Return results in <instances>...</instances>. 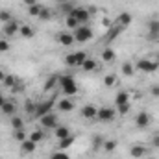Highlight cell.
I'll use <instances>...</instances> for the list:
<instances>
[{
  "label": "cell",
  "mask_w": 159,
  "mask_h": 159,
  "mask_svg": "<svg viewBox=\"0 0 159 159\" xmlns=\"http://www.w3.org/2000/svg\"><path fill=\"white\" fill-rule=\"evenodd\" d=\"M122 30H124V28H120L119 24H111V26H109V30H107V34H106V37H104V43L113 41L120 34V32H122Z\"/></svg>",
  "instance_id": "17"
},
{
  "label": "cell",
  "mask_w": 159,
  "mask_h": 159,
  "mask_svg": "<svg viewBox=\"0 0 159 159\" xmlns=\"http://www.w3.org/2000/svg\"><path fill=\"white\" fill-rule=\"evenodd\" d=\"M52 107H54V100H52V98H50V100H44V102H39V104L35 106V113H34V117H35V119L44 117L46 113L52 111Z\"/></svg>",
  "instance_id": "6"
},
{
  "label": "cell",
  "mask_w": 159,
  "mask_h": 159,
  "mask_svg": "<svg viewBox=\"0 0 159 159\" xmlns=\"http://www.w3.org/2000/svg\"><path fill=\"white\" fill-rule=\"evenodd\" d=\"M120 70H122L124 76H133V72H135V65H133L131 61H124L122 67H120Z\"/></svg>",
  "instance_id": "23"
},
{
  "label": "cell",
  "mask_w": 159,
  "mask_h": 159,
  "mask_svg": "<svg viewBox=\"0 0 159 159\" xmlns=\"http://www.w3.org/2000/svg\"><path fill=\"white\" fill-rule=\"evenodd\" d=\"M35 148H37V143H34V141H30V139H26V141H22V143H20V152H22L24 156L34 154V152H35Z\"/></svg>",
  "instance_id": "16"
},
{
  "label": "cell",
  "mask_w": 159,
  "mask_h": 159,
  "mask_svg": "<svg viewBox=\"0 0 159 159\" xmlns=\"http://www.w3.org/2000/svg\"><path fill=\"white\" fill-rule=\"evenodd\" d=\"M148 159H156V157H148Z\"/></svg>",
  "instance_id": "53"
},
{
  "label": "cell",
  "mask_w": 159,
  "mask_h": 159,
  "mask_svg": "<svg viewBox=\"0 0 159 159\" xmlns=\"http://www.w3.org/2000/svg\"><path fill=\"white\" fill-rule=\"evenodd\" d=\"M43 7H44V6H43V4H39V2H37L35 6H30V7H28V15H30V17L39 19V13H41V9H43Z\"/></svg>",
  "instance_id": "26"
},
{
  "label": "cell",
  "mask_w": 159,
  "mask_h": 159,
  "mask_svg": "<svg viewBox=\"0 0 159 159\" xmlns=\"http://www.w3.org/2000/svg\"><path fill=\"white\" fill-rule=\"evenodd\" d=\"M74 139H76L74 135H69L67 139H61V141H59V150H67V148L74 143Z\"/></svg>",
  "instance_id": "32"
},
{
  "label": "cell",
  "mask_w": 159,
  "mask_h": 159,
  "mask_svg": "<svg viewBox=\"0 0 159 159\" xmlns=\"http://www.w3.org/2000/svg\"><path fill=\"white\" fill-rule=\"evenodd\" d=\"M28 139H30V141H34V143H41V141L44 139V133H43L41 129H34V131L28 135Z\"/></svg>",
  "instance_id": "29"
},
{
  "label": "cell",
  "mask_w": 159,
  "mask_h": 159,
  "mask_svg": "<svg viewBox=\"0 0 159 159\" xmlns=\"http://www.w3.org/2000/svg\"><path fill=\"white\" fill-rule=\"evenodd\" d=\"M35 106H37V104H34L32 100H28V102L24 104V109H26L30 115H34V113H35Z\"/></svg>",
  "instance_id": "42"
},
{
  "label": "cell",
  "mask_w": 159,
  "mask_h": 159,
  "mask_svg": "<svg viewBox=\"0 0 159 159\" xmlns=\"http://www.w3.org/2000/svg\"><path fill=\"white\" fill-rule=\"evenodd\" d=\"M80 113H81V117L87 120H94L96 119V113H98V107L96 106H93V104H85L81 109H80Z\"/></svg>",
  "instance_id": "11"
},
{
  "label": "cell",
  "mask_w": 159,
  "mask_h": 159,
  "mask_svg": "<svg viewBox=\"0 0 159 159\" xmlns=\"http://www.w3.org/2000/svg\"><path fill=\"white\" fill-rule=\"evenodd\" d=\"M54 135H56V139H59V141H61V139H67V137H69V135H72V133H70V128H69V126L59 124V126L54 129Z\"/></svg>",
  "instance_id": "15"
},
{
  "label": "cell",
  "mask_w": 159,
  "mask_h": 159,
  "mask_svg": "<svg viewBox=\"0 0 159 159\" xmlns=\"http://www.w3.org/2000/svg\"><path fill=\"white\" fill-rule=\"evenodd\" d=\"M152 146H154V148H159V133H156V135L152 137Z\"/></svg>",
  "instance_id": "47"
},
{
  "label": "cell",
  "mask_w": 159,
  "mask_h": 159,
  "mask_svg": "<svg viewBox=\"0 0 159 159\" xmlns=\"http://www.w3.org/2000/svg\"><path fill=\"white\" fill-rule=\"evenodd\" d=\"M102 144H104V137H102V135H94V137H93V148L98 150Z\"/></svg>",
  "instance_id": "40"
},
{
  "label": "cell",
  "mask_w": 159,
  "mask_h": 159,
  "mask_svg": "<svg viewBox=\"0 0 159 159\" xmlns=\"http://www.w3.org/2000/svg\"><path fill=\"white\" fill-rule=\"evenodd\" d=\"M131 20H133L131 13L129 11H124V13H119V17L115 19V24H119L120 28H128L131 24Z\"/></svg>",
  "instance_id": "12"
},
{
  "label": "cell",
  "mask_w": 159,
  "mask_h": 159,
  "mask_svg": "<svg viewBox=\"0 0 159 159\" xmlns=\"http://www.w3.org/2000/svg\"><path fill=\"white\" fill-rule=\"evenodd\" d=\"M57 83H59V74H52V76H48V78H46L44 85H43V91H44V93H48V91H52Z\"/></svg>",
  "instance_id": "19"
},
{
  "label": "cell",
  "mask_w": 159,
  "mask_h": 159,
  "mask_svg": "<svg viewBox=\"0 0 159 159\" xmlns=\"http://www.w3.org/2000/svg\"><path fill=\"white\" fill-rule=\"evenodd\" d=\"M9 20H13V15L7 11V9H0V22H9Z\"/></svg>",
  "instance_id": "36"
},
{
  "label": "cell",
  "mask_w": 159,
  "mask_h": 159,
  "mask_svg": "<svg viewBox=\"0 0 159 159\" xmlns=\"http://www.w3.org/2000/svg\"><path fill=\"white\" fill-rule=\"evenodd\" d=\"M39 122H41V126H43V128H46V129H56V128L59 126V124H57V115H56V113H52V111H50V113H46L44 117H41Z\"/></svg>",
  "instance_id": "7"
},
{
  "label": "cell",
  "mask_w": 159,
  "mask_h": 159,
  "mask_svg": "<svg viewBox=\"0 0 159 159\" xmlns=\"http://www.w3.org/2000/svg\"><path fill=\"white\" fill-rule=\"evenodd\" d=\"M4 78H6V72H4V70H0V83L4 81Z\"/></svg>",
  "instance_id": "50"
},
{
  "label": "cell",
  "mask_w": 159,
  "mask_h": 159,
  "mask_svg": "<svg viewBox=\"0 0 159 159\" xmlns=\"http://www.w3.org/2000/svg\"><path fill=\"white\" fill-rule=\"evenodd\" d=\"M154 61H156V63H159V54L156 56V57H154Z\"/></svg>",
  "instance_id": "52"
},
{
  "label": "cell",
  "mask_w": 159,
  "mask_h": 159,
  "mask_svg": "<svg viewBox=\"0 0 159 159\" xmlns=\"http://www.w3.org/2000/svg\"><path fill=\"white\" fill-rule=\"evenodd\" d=\"M115 59H117V54H115V50H113V48H109V46H107V48H104V50H102V61H104V63H113Z\"/></svg>",
  "instance_id": "21"
},
{
  "label": "cell",
  "mask_w": 159,
  "mask_h": 159,
  "mask_svg": "<svg viewBox=\"0 0 159 159\" xmlns=\"http://www.w3.org/2000/svg\"><path fill=\"white\" fill-rule=\"evenodd\" d=\"M57 109H59V111L69 113V111H72V109H74V102H72L69 96H63V98L57 102Z\"/></svg>",
  "instance_id": "14"
},
{
  "label": "cell",
  "mask_w": 159,
  "mask_h": 159,
  "mask_svg": "<svg viewBox=\"0 0 159 159\" xmlns=\"http://www.w3.org/2000/svg\"><path fill=\"white\" fill-rule=\"evenodd\" d=\"M85 59H87V54H85L83 50L74 52V61H76V67H81V65L85 63Z\"/></svg>",
  "instance_id": "28"
},
{
  "label": "cell",
  "mask_w": 159,
  "mask_h": 159,
  "mask_svg": "<svg viewBox=\"0 0 159 159\" xmlns=\"http://www.w3.org/2000/svg\"><path fill=\"white\" fill-rule=\"evenodd\" d=\"M148 41H159V19H152L148 20Z\"/></svg>",
  "instance_id": "9"
},
{
  "label": "cell",
  "mask_w": 159,
  "mask_h": 159,
  "mask_svg": "<svg viewBox=\"0 0 159 159\" xmlns=\"http://www.w3.org/2000/svg\"><path fill=\"white\" fill-rule=\"evenodd\" d=\"M59 85H61V91L65 96H72L78 93V85H76V80L72 78L70 74H63L59 76Z\"/></svg>",
  "instance_id": "1"
},
{
  "label": "cell",
  "mask_w": 159,
  "mask_h": 159,
  "mask_svg": "<svg viewBox=\"0 0 159 159\" xmlns=\"http://www.w3.org/2000/svg\"><path fill=\"white\" fill-rule=\"evenodd\" d=\"M144 154H146V148H144L143 144H133V146L129 148V156H131L133 159L144 157Z\"/></svg>",
  "instance_id": "20"
},
{
  "label": "cell",
  "mask_w": 159,
  "mask_h": 159,
  "mask_svg": "<svg viewBox=\"0 0 159 159\" xmlns=\"http://www.w3.org/2000/svg\"><path fill=\"white\" fill-rule=\"evenodd\" d=\"M129 109H131V102H126V104H120V106H117V113H120V115L129 113Z\"/></svg>",
  "instance_id": "37"
},
{
  "label": "cell",
  "mask_w": 159,
  "mask_h": 159,
  "mask_svg": "<svg viewBox=\"0 0 159 159\" xmlns=\"http://www.w3.org/2000/svg\"><path fill=\"white\" fill-rule=\"evenodd\" d=\"M126 102H129V93H128V91H119L117 96H115V106L126 104Z\"/></svg>",
  "instance_id": "24"
},
{
  "label": "cell",
  "mask_w": 159,
  "mask_h": 159,
  "mask_svg": "<svg viewBox=\"0 0 159 159\" xmlns=\"http://www.w3.org/2000/svg\"><path fill=\"white\" fill-rule=\"evenodd\" d=\"M19 28H20V24L13 19V20H9V22H6V24H4L2 34H4L6 37H15V35L19 34Z\"/></svg>",
  "instance_id": "10"
},
{
  "label": "cell",
  "mask_w": 159,
  "mask_h": 159,
  "mask_svg": "<svg viewBox=\"0 0 159 159\" xmlns=\"http://www.w3.org/2000/svg\"><path fill=\"white\" fill-rule=\"evenodd\" d=\"M72 35H74V41L76 43H87V41L93 37V28L89 24H80L78 28L72 32Z\"/></svg>",
  "instance_id": "2"
},
{
  "label": "cell",
  "mask_w": 159,
  "mask_h": 159,
  "mask_svg": "<svg viewBox=\"0 0 159 159\" xmlns=\"http://www.w3.org/2000/svg\"><path fill=\"white\" fill-rule=\"evenodd\" d=\"M65 24H67V28H70L72 32H74V30L80 26V22L74 19V17H72V15H67V17H65Z\"/></svg>",
  "instance_id": "30"
},
{
  "label": "cell",
  "mask_w": 159,
  "mask_h": 159,
  "mask_svg": "<svg viewBox=\"0 0 159 159\" xmlns=\"http://www.w3.org/2000/svg\"><path fill=\"white\" fill-rule=\"evenodd\" d=\"M0 159H2V157H0Z\"/></svg>",
  "instance_id": "54"
},
{
  "label": "cell",
  "mask_w": 159,
  "mask_h": 159,
  "mask_svg": "<svg viewBox=\"0 0 159 159\" xmlns=\"http://www.w3.org/2000/svg\"><path fill=\"white\" fill-rule=\"evenodd\" d=\"M150 124H152V117H150L148 111H139V113H137V117H135V126H137L139 129H144V128H148Z\"/></svg>",
  "instance_id": "8"
},
{
  "label": "cell",
  "mask_w": 159,
  "mask_h": 159,
  "mask_svg": "<svg viewBox=\"0 0 159 159\" xmlns=\"http://www.w3.org/2000/svg\"><path fill=\"white\" fill-rule=\"evenodd\" d=\"M115 83H117V76H115V74H107V76L104 78V85H106V87H113Z\"/></svg>",
  "instance_id": "38"
},
{
  "label": "cell",
  "mask_w": 159,
  "mask_h": 159,
  "mask_svg": "<svg viewBox=\"0 0 159 159\" xmlns=\"http://www.w3.org/2000/svg\"><path fill=\"white\" fill-rule=\"evenodd\" d=\"M22 89H24V83H22V81H20V78H19V81L11 87V91H13V93H19V91H22Z\"/></svg>",
  "instance_id": "46"
},
{
  "label": "cell",
  "mask_w": 159,
  "mask_h": 159,
  "mask_svg": "<svg viewBox=\"0 0 159 159\" xmlns=\"http://www.w3.org/2000/svg\"><path fill=\"white\" fill-rule=\"evenodd\" d=\"M150 94H152L154 98H159V83H154V85H150Z\"/></svg>",
  "instance_id": "44"
},
{
  "label": "cell",
  "mask_w": 159,
  "mask_h": 159,
  "mask_svg": "<svg viewBox=\"0 0 159 159\" xmlns=\"http://www.w3.org/2000/svg\"><path fill=\"white\" fill-rule=\"evenodd\" d=\"M13 139H15L17 143H22V141H26V139H28V135L24 133V129H15V133H13Z\"/></svg>",
  "instance_id": "34"
},
{
  "label": "cell",
  "mask_w": 159,
  "mask_h": 159,
  "mask_svg": "<svg viewBox=\"0 0 159 159\" xmlns=\"http://www.w3.org/2000/svg\"><path fill=\"white\" fill-rule=\"evenodd\" d=\"M59 9H61V13L70 15V11L74 9V6H72V2H67V4H61V6H59Z\"/></svg>",
  "instance_id": "39"
},
{
  "label": "cell",
  "mask_w": 159,
  "mask_h": 159,
  "mask_svg": "<svg viewBox=\"0 0 159 159\" xmlns=\"http://www.w3.org/2000/svg\"><path fill=\"white\" fill-rule=\"evenodd\" d=\"M4 102H6V98H4V94H2V93H0V107H2V106H4Z\"/></svg>",
  "instance_id": "49"
},
{
  "label": "cell",
  "mask_w": 159,
  "mask_h": 159,
  "mask_svg": "<svg viewBox=\"0 0 159 159\" xmlns=\"http://www.w3.org/2000/svg\"><path fill=\"white\" fill-rule=\"evenodd\" d=\"M65 65H67V67H76L74 54H67V56H65Z\"/></svg>",
  "instance_id": "41"
},
{
  "label": "cell",
  "mask_w": 159,
  "mask_h": 159,
  "mask_svg": "<svg viewBox=\"0 0 159 159\" xmlns=\"http://www.w3.org/2000/svg\"><path fill=\"white\" fill-rule=\"evenodd\" d=\"M0 109H2V113H4V115L13 117V115H15V111H17V104H15L13 100H6V102H4V106H2Z\"/></svg>",
  "instance_id": "18"
},
{
  "label": "cell",
  "mask_w": 159,
  "mask_h": 159,
  "mask_svg": "<svg viewBox=\"0 0 159 159\" xmlns=\"http://www.w3.org/2000/svg\"><path fill=\"white\" fill-rule=\"evenodd\" d=\"M56 37H57V41H59L63 46H70V44L76 43V41H74V35H72L70 32H59Z\"/></svg>",
  "instance_id": "13"
},
{
  "label": "cell",
  "mask_w": 159,
  "mask_h": 159,
  "mask_svg": "<svg viewBox=\"0 0 159 159\" xmlns=\"http://www.w3.org/2000/svg\"><path fill=\"white\" fill-rule=\"evenodd\" d=\"M48 159H70V157H69V154H65V152L61 150V152H56V154H52Z\"/></svg>",
  "instance_id": "43"
},
{
  "label": "cell",
  "mask_w": 159,
  "mask_h": 159,
  "mask_svg": "<svg viewBox=\"0 0 159 159\" xmlns=\"http://www.w3.org/2000/svg\"><path fill=\"white\" fill-rule=\"evenodd\" d=\"M70 15L78 20L80 24H89V20H91V11L87 7H81V6H74V9L70 11Z\"/></svg>",
  "instance_id": "4"
},
{
  "label": "cell",
  "mask_w": 159,
  "mask_h": 159,
  "mask_svg": "<svg viewBox=\"0 0 159 159\" xmlns=\"http://www.w3.org/2000/svg\"><path fill=\"white\" fill-rule=\"evenodd\" d=\"M50 19H52V9L44 6L39 13V20H50Z\"/></svg>",
  "instance_id": "33"
},
{
  "label": "cell",
  "mask_w": 159,
  "mask_h": 159,
  "mask_svg": "<svg viewBox=\"0 0 159 159\" xmlns=\"http://www.w3.org/2000/svg\"><path fill=\"white\" fill-rule=\"evenodd\" d=\"M7 50H9L7 39H0V54H4V52H7Z\"/></svg>",
  "instance_id": "45"
},
{
  "label": "cell",
  "mask_w": 159,
  "mask_h": 159,
  "mask_svg": "<svg viewBox=\"0 0 159 159\" xmlns=\"http://www.w3.org/2000/svg\"><path fill=\"white\" fill-rule=\"evenodd\" d=\"M57 2V6H61V4H67V2H70V0H56Z\"/></svg>",
  "instance_id": "51"
},
{
  "label": "cell",
  "mask_w": 159,
  "mask_h": 159,
  "mask_svg": "<svg viewBox=\"0 0 159 159\" xmlns=\"http://www.w3.org/2000/svg\"><path fill=\"white\" fill-rule=\"evenodd\" d=\"M135 69H139L141 72L152 74V72H156V70L159 69V63H156L154 59H146V57H143V59H139V61L135 63Z\"/></svg>",
  "instance_id": "3"
},
{
  "label": "cell",
  "mask_w": 159,
  "mask_h": 159,
  "mask_svg": "<svg viewBox=\"0 0 159 159\" xmlns=\"http://www.w3.org/2000/svg\"><path fill=\"white\" fill-rule=\"evenodd\" d=\"M11 126H13V129H22L24 120L20 119V117H17V115H13V119H11Z\"/></svg>",
  "instance_id": "35"
},
{
  "label": "cell",
  "mask_w": 159,
  "mask_h": 159,
  "mask_svg": "<svg viewBox=\"0 0 159 159\" xmlns=\"http://www.w3.org/2000/svg\"><path fill=\"white\" fill-rule=\"evenodd\" d=\"M37 2H39V0H22V4H24V6H28V7H30V6H35Z\"/></svg>",
  "instance_id": "48"
},
{
  "label": "cell",
  "mask_w": 159,
  "mask_h": 159,
  "mask_svg": "<svg viewBox=\"0 0 159 159\" xmlns=\"http://www.w3.org/2000/svg\"><path fill=\"white\" fill-rule=\"evenodd\" d=\"M96 67H98L96 59H91V57H87V59H85V63L81 65V69H83L85 72H93V70H94Z\"/></svg>",
  "instance_id": "25"
},
{
  "label": "cell",
  "mask_w": 159,
  "mask_h": 159,
  "mask_svg": "<svg viewBox=\"0 0 159 159\" xmlns=\"http://www.w3.org/2000/svg\"><path fill=\"white\" fill-rule=\"evenodd\" d=\"M102 148H104L106 152H115V148H117V141H115V139H104Z\"/></svg>",
  "instance_id": "27"
},
{
  "label": "cell",
  "mask_w": 159,
  "mask_h": 159,
  "mask_svg": "<svg viewBox=\"0 0 159 159\" xmlns=\"http://www.w3.org/2000/svg\"><path fill=\"white\" fill-rule=\"evenodd\" d=\"M17 81H19V78H17L15 74H6V78H4V81H2V83H4L7 89H11V87H13Z\"/></svg>",
  "instance_id": "31"
},
{
  "label": "cell",
  "mask_w": 159,
  "mask_h": 159,
  "mask_svg": "<svg viewBox=\"0 0 159 159\" xmlns=\"http://www.w3.org/2000/svg\"><path fill=\"white\" fill-rule=\"evenodd\" d=\"M117 117V109H113V107H107V106H104V107H98V113H96V119L100 120V122H113Z\"/></svg>",
  "instance_id": "5"
},
{
  "label": "cell",
  "mask_w": 159,
  "mask_h": 159,
  "mask_svg": "<svg viewBox=\"0 0 159 159\" xmlns=\"http://www.w3.org/2000/svg\"><path fill=\"white\" fill-rule=\"evenodd\" d=\"M19 34H20V37H24V39H32V37L35 35V30H34L32 26H28V24H20Z\"/></svg>",
  "instance_id": "22"
}]
</instances>
